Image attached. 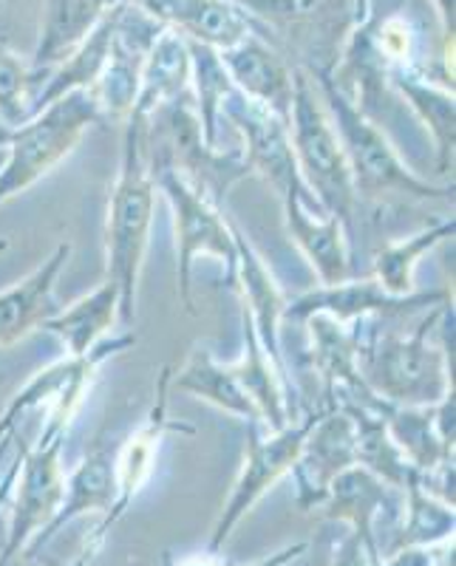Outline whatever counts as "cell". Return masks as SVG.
<instances>
[{"mask_svg":"<svg viewBox=\"0 0 456 566\" xmlns=\"http://www.w3.org/2000/svg\"><path fill=\"white\" fill-rule=\"evenodd\" d=\"M448 315V303L425 312L412 332H360V377L374 397L397 408H428L454 391L445 343L437 340L439 321ZM360 328V323H357Z\"/></svg>","mask_w":456,"mask_h":566,"instance_id":"6da1fadb","label":"cell"},{"mask_svg":"<svg viewBox=\"0 0 456 566\" xmlns=\"http://www.w3.org/2000/svg\"><path fill=\"white\" fill-rule=\"evenodd\" d=\"M156 210V185L142 150V119L128 116L120 154V174L108 199L105 219V281L120 290V323L125 332L136 326V292L142 261L148 252Z\"/></svg>","mask_w":456,"mask_h":566,"instance_id":"7a4b0ae2","label":"cell"},{"mask_svg":"<svg viewBox=\"0 0 456 566\" xmlns=\"http://www.w3.org/2000/svg\"><path fill=\"white\" fill-rule=\"evenodd\" d=\"M312 83L321 91V99L327 105V114L332 119L341 148L346 154L349 170H352V185L357 201L369 205H417V201H448L454 199V181L450 185H434L414 174L397 148L380 130L372 116H366L352 99L334 85L332 74H315Z\"/></svg>","mask_w":456,"mask_h":566,"instance_id":"3957f363","label":"cell"},{"mask_svg":"<svg viewBox=\"0 0 456 566\" xmlns=\"http://www.w3.org/2000/svg\"><path fill=\"white\" fill-rule=\"evenodd\" d=\"M283 57L309 77L332 74L346 43L372 14L369 0H232Z\"/></svg>","mask_w":456,"mask_h":566,"instance_id":"277c9868","label":"cell"},{"mask_svg":"<svg viewBox=\"0 0 456 566\" xmlns=\"http://www.w3.org/2000/svg\"><path fill=\"white\" fill-rule=\"evenodd\" d=\"M142 150L151 174L170 170L216 207L225 205L232 187L250 176L241 150H219V145L205 139L194 94L162 105L142 119Z\"/></svg>","mask_w":456,"mask_h":566,"instance_id":"5b68a950","label":"cell"},{"mask_svg":"<svg viewBox=\"0 0 456 566\" xmlns=\"http://www.w3.org/2000/svg\"><path fill=\"white\" fill-rule=\"evenodd\" d=\"M290 136L303 185L321 201L323 212L341 219V224L346 227V235H352L354 216H357L360 207L352 185V170H349L338 130L327 114V105L318 94V85L303 69H296Z\"/></svg>","mask_w":456,"mask_h":566,"instance_id":"8992f818","label":"cell"},{"mask_svg":"<svg viewBox=\"0 0 456 566\" xmlns=\"http://www.w3.org/2000/svg\"><path fill=\"white\" fill-rule=\"evenodd\" d=\"M103 123L91 91H69L43 111L18 125L7 145V161L0 168V205L27 193L45 174H52L71 150L77 148L91 125Z\"/></svg>","mask_w":456,"mask_h":566,"instance_id":"52a82bcc","label":"cell"},{"mask_svg":"<svg viewBox=\"0 0 456 566\" xmlns=\"http://www.w3.org/2000/svg\"><path fill=\"white\" fill-rule=\"evenodd\" d=\"M136 346L134 332L125 335L105 337L100 346L91 348L83 357H65V360L54 363L45 371H40L32 382H29L18 397L9 402V408L0 417V431L14 437L20 419H27L32 411H43L45 422L40 428L38 439H54L69 437V428L77 417L80 406H83L85 391L94 382V374L100 371L103 363H108L116 354L128 352Z\"/></svg>","mask_w":456,"mask_h":566,"instance_id":"ba28073f","label":"cell"},{"mask_svg":"<svg viewBox=\"0 0 456 566\" xmlns=\"http://www.w3.org/2000/svg\"><path fill=\"white\" fill-rule=\"evenodd\" d=\"M318 413H321V408L309 411L303 419H292L281 431H267L258 419L247 422L245 464H241V473H238L236 484H232L230 499H227L219 522H216V530L210 535V555L221 553V547L227 544L232 530L238 527V522L261 502L263 493L278 479L290 473L298 453H301V444L307 439L309 428L315 424Z\"/></svg>","mask_w":456,"mask_h":566,"instance_id":"9c48e42d","label":"cell"},{"mask_svg":"<svg viewBox=\"0 0 456 566\" xmlns=\"http://www.w3.org/2000/svg\"><path fill=\"white\" fill-rule=\"evenodd\" d=\"M156 193H162L174 212L176 258H179V301L187 315H196L194 303V264L196 258H219L232 272L236 266V239L232 221L221 216V207L213 205L207 196L182 181L170 170H154Z\"/></svg>","mask_w":456,"mask_h":566,"instance_id":"30bf717a","label":"cell"},{"mask_svg":"<svg viewBox=\"0 0 456 566\" xmlns=\"http://www.w3.org/2000/svg\"><path fill=\"white\" fill-rule=\"evenodd\" d=\"M219 119H227L241 134V142H245L241 156H245L250 176H261L281 201L296 196L309 210L323 212L321 201L309 193V187L301 179V170H298L290 123H283L281 116L256 105L245 94H238L236 88L230 91V97L221 105Z\"/></svg>","mask_w":456,"mask_h":566,"instance_id":"8fae6325","label":"cell"},{"mask_svg":"<svg viewBox=\"0 0 456 566\" xmlns=\"http://www.w3.org/2000/svg\"><path fill=\"white\" fill-rule=\"evenodd\" d=\"M170 377H174V366H165L156 377V394L154 406H151L148 417L142 419V424L125 439L120 448H116L114 459V473H116V499L111 504L108 515H103V524L97 527V533L91 535V541H85L83 555L85 558H94L100 547L108 538L111 527H114L125 513H128L131 502L142 493V488L148 484L151 473H154L156 453L162 448V439L167 433H182V437H194L196 428L187 422H176V419L167 417V402H170Z\"/></svg>","mask_w":456,"mask_h":566,"instance_id":"7c38bea8","label":"cell"},{"mask_svg":"<svg viewBox=\"0 0 456 566\" xmlns=\"http://www.w3.org/2000/svg\"><path fill=\"white\" fill-rule=\"evenodd\" d=\"M65 437L34 439L20 448L18 476H14V507L9 524L7 544L0 549V560H9L27 549L34 535L43 533L54 522L65 493L63 470Z\"/></svg>","mask_w":456,"mask_h":566,"instance_id":"4fadbf2b","label":"cell"},{"mask_svg":"<svg viewBox=\"0 0 456 566\" xmlns=\"http://www.w3.org/2000/svg\"><path fill=\"white\" fill-rule=\"evenodd\" d=\"M448 301V290L412 292V295L394 297L372 275L346 277V281L332 283V286H315V290L303 292L301 297L287 303L283 323H303L312 315H327L338 323H346V326L366 321V317L405 321V317L417 315V312H428Z\"/></svg>","mask_w":456,"mask_h":566,"instance_id":"5bb4252c","label":"cell"},{"mask_svg":"<svg viewBox=\"0 0 456 566\" xmlns=\"http://www.w3.org/2000/svg\"><path fill=\"white\" fill-rule=\"evenodd\" d=\"M354 464H357V453H354L352 417L338 408L334 411L321 408L290 470L292 482H296L298 507L303 513L321 507L334 479Z\"/></svg>","mask_w":456,"mask_h":566,"instance_id":"9a60e30c","label":"cell"},{"mask_svg":"<svg viewBox=\"0 0 456 566\" xmlns=\"http://www.w3.org/2000/svg\"><path fill=\"white\" fill-rule=\"evenodd\" d=\"M219 60L238 94H245L256 105L281 116L283 123H290L296 65L283 57V52H278L270 40L252 32L241 43L219 52Z\"/></svg>","mask_w":456,"mask_h":566,"instance_id":"2e32d148","label":"cell"},{"mask_svg":"<svg viewBox=\"0 0 456 566\" xmlns=\"http://www.w3.org/2000/svg\"><path fill=\"white\" fill-rule=\"evenodd\" d=\"M156 23L185 40L225 52L247 34H261L256 20L232 0H136Z\"/></svg>","mask_w":456,"mask_h":566,"instance_id":"e0dca14e","label":"cell"},{"mask_svg":"<svg viewBox=\"0 0 456 566\" xmlns=\"http://www.w3.org/2000/svg\"><path fill=\"white\" fill-rule=\"evenodd\" d=\"M232 239H236V266H232V281H236L238 292H241V303H245V315L250 317L256 337L261 340L263 352L270 354V360L278 368H283L281 357V323L283 310H287V295L278 286L276 275L263 258L258 255L256 247L245 239V232L232 224ZM287 371V368H283Z\"/></svg>","mask_w":456,"mask_h":566,"instance_id":"ac0fdd59","label":"cell"},{"mask_svg":"<svg viewBox=\"0 0 456 566\" xmlns=\"http://www.w3.org/2000/svg\"><path fill=\"white\" fill-rule=\"evenodd\" d=\"M114 459L116 448L105 437H100L94 442L89 453H85L83 462L71 470L65 476V493L63 504H60L54 522L43 530L40 535H34L27 544V549L20 555H27L29 560L38 558L40 547H45L65 524H71L74 518L85 513H103L108 515L111 504L116 499V473H114Z\"/></svg>","mask_w":456,"mask_h":566,"instance_id":"d6986e66","label":"cell"},{"mask_svg":"<svg viewBox=\"0 0 456 566\" xmlns=\"http://www.w3.org/2000/svg\"><path fill=\"white\" fill-rule=\"evenodd\" d=\"M69 258L71 244L63 241L23 281L0 292V348L14 346L32 332L43 328L49 317L58 315L60 303L54 290H58V277L69 264Z\"/></svg>","mask_w":456,"mask_h":566,"instance_id":"ffe728a7","label":"cell"},{"mask_svg":"<svg viewBox=\"0 0 456 566\" xmlns=\"http://www.w3.org/2000/svg\"><path fill=\"white\" fill-rule=\"evenodd\" d=\"M283 227L290 239L307 258V264L318 275L321 286H332L352 277V255H349V235L341 219L327 212L309 210L301 199H283Z\"/></svg>","mask_w":456,"mask_h":566,"instance_id":"44dd1931","label":"cell"},{"mask_svg":"<svg viewBox=\"0 0 456 566\" xmlns=\"http://www.w3.org/2000/svg\"><path fill=\"white\" fill-rule=\"evenodd\" d=\"M454 391L428 408H397L386 402L388 433L419 473L454 459Z\"/></svg>","mask_w":456,"mask_h":566,"instance_id":"7402d4cb","label":"cell"},{"mask_svg":"<svg viewBox=\"0 0 456 566\" xmlns=\"http://www.w3.org/2000/svg\"><path fill=\"white\" fill-rule=\"evenodd\" d=\"M120 3L136 0H45V12L40 20V38L34 45L29 69L45 83V77L69 57L94 29L100 20Z\"/></svg>","mask_w":456,"mask_h":566,"instance_id":"603a6c76","label":"cell"},{"mask_svg":"<svg viewBox=\"0 0 456 566\" xmlns=\"http://www.w3.org/2000/svg\"><path fill=\"white\" fill-rule=\"evenodd\" d=\"M397 493L400 490H394L392 484L369 473L366 468L354 464V468L343 470L341 476L332 482V488H329L327 499L321 502L323 518L349 522L352 524V533L372 553L380 555L377 541H374V522H377L380 513L397 515L403 510V504L397 502Z\"/></svg>","mask_w":456,"mask_h":566,"instance_id":"cb8c5ba5","label":"cell"},{"mask_svg":"<svg viewBox=\"0 0 456 566\" xmlns=\"http://www.w3.org/2000/svg\"><path fill=\"white\" fill-rule=\"evenodd\" d=\"M309 332V357L312 368L323 382V406H329L341 394H369V386L360 377L357 352L360 328L357 323L346 326L327 315H312L303 321Z\"/></svg>","mask_w":456,"mask_h":566,"instance_id":"d4e9b609","label":"cell"},{"mask_svg":"<svg viewBox=\"0 0 456 566\" xmlns=\"http://www.w3.org/2000/svg\"><path fill=\"white\" fill-rule=\"evenodd\" d=\"M388 88L397 91L405 105L414 111L423 128L434 139L437 150V170L450 174L454 170V148H456V103L454 85L439 83V80L425 77L423 71L412 69H388Z\"/></svg>","mask_w":456,"mask_h":566,"instance_id":"484cf974","label":"cell"},{"mask_svg":"<svg viewBox=\"0 0 456 566\" xmlns=\"http://www.w3.org/2000/svg\"><path fill=\"white\" fill-rule=\"evenodd\" d=\"M241 323H245V354H241V360L232 363V371H236L238 382H241L245 394L256 406L263 428L267 431H281L292 422L290 394H287L290 377L270 360V354L263 352L250 317L245 315Z\"/></svg>","mask_w":456,"mask_h":566,"instance_id":"4316f807","label":"cell"},{"mask_svg":"<svg viewBox=\"0 0 456 566\" xmlns=\"http://www.w3.org/2000/svg\"><path fill=\"white\" fill-rule=\"evenodd\" d=\"M190 94V52L182 34L162 29L145 54L131 116L148 119L156 108Z\"/></svg>","mask_w":456,"mask_h":566,"instance_id":"83f0119b","label":"cell"},{"mask_svg":"<svg viewBox=\"0 0 456 566\" xmlns=\"http://www.w3.org/2000/svg\"><path fill=\"white\" fill-rule=\"evenodd\" d=\"M114 323H120V290L111 281H103L97 290L77 297L65 310L60 306L58 315L49 317L43 328L60 337L69 357H83L108 337Z\"/></svg>","mask_w":456,"mask_h":566,"instance_id":"f1b7e54d","label":"cell"},{"mask_svg":"<svg viewBox=\"0 0 456 566\" xmlns=\"http://www.w3.org/2000/svg\"><path fill=\"white\" fill-rule=\"evenodd\" d=\"M170 388L194 394V397L210 402L213 408H219V411L230 413V417L245 419V422L258 419L256 406H252L250 397L241 388V382H238L232 366H221L207 348L196 346L194 352L187 354L185 366L179 371H174V377H170Z\"/></svg>","mask_w":456,"mask_h":566,"instance_id":"f546056e","label":"cell"},{"mask_svg":"<svg viewBox=\"0 0 456 566\" xmlns=\"http://www.w3.org/2000/svg\"><path fill=\"white\" fill-rule=\"evenodd\" d=\"M456 232L454 219H434L414 235H405L403 241L383 247L372 261V277L394 297L412 295L414 290V270L437 244L450 239Z\"/></svg>","mask_w":456,"mask_h":566,"instance_id":"4dcf8cb0","label":"cell"},{"mask_svg":"<svg viewBox=\"0 0 456 566\" xmlns=\"http://www.w3.org/2000/svg\"><path fill=\"white\" fill-rule=\"evenodd\" d=\"M403 527L394 535L392 553L408 547L434 549L439 544H448L454 538V507L419 488V482H412L403 490Z\"/></svg>","mask_w":456,"mask_h":566,"instance_id":"1f68e13d","label":"cell"},{"mask_svg":"<svg viewBox=\"0 0 456 566\" xmlns=\"http://www.w3.org/2000/svg\"><path fill=\"white\" fill-rule=\"evenodd\" d=\"M187 52H190V94H194L201 134L210 145H219L221 105H225V99L230 97V91L236 85H232L230 74L221 65L216 49L187 40Z\"/></svg>","mask_w":456,"mask_h":566,"instance_id":"d6a6232c","label":"cell"},{"mask_svg":"<svg viewBox=\"0 0 456 566\" xmlns=\"http://www.w3.org/2000/svg\"><path fill=\"white\" fill-rule=\"evenodd\" d=\"M40 85L43 80L27 63H20L7 43H0V123L9 128L29 123Z\"/></svg>","mask_w":456,"mask_h":566,"instance_id":"836d02e7","label":"cell"},{"mask_svg":"<svg viewBox=\"0 0 456 566\" xmlns=\"http://www.w3.org/2000/svg\"><path fill=\"white\" fill-rule=\"evenodd\" d=\"M377 564H380V555L372 553V549H369L354 533H349L346 538L338 544L332 558V566H377Z\"/></svg>","mask_w":456,"mask_h":566,"instance_id":"e575fe53","label":"cell"},{"mask_svg":"<svg viewBox=\"0 0 456 566\" xmlns=\"http://www.w3.org/2000/svg\"><path fill=\"white\" fill-rule=\"evenodd\" d=\"M377 566H434V553L419 547L397 549V553H388L386 558H380Z\"/></svg>","mask_w":456,"mask_h":566,"instance_id":"d590c367","label":"cell"},{"mask_svg":"<svg viewBox=\"0 0 456 566\" xmlns=\"http://www.w3.org/2000/svg\"><path fill=\"white\" fill-rule=\"evenodd\" d=\"M439 18V34H443V57L448 60L454 49V0H434Z\"/></svg>","mask_w":456,"mask_h":566,"instance_id":"8d00e7d4","label":"cell"},{"mask_svg":"<svg viewBox=\"0 0 456 566\" xmlns=\"http://www.w3.org/2000/svg\"><path fill=\"white\" fill-rule=\"evenodd\" d=\"M307 547H309L307 541H298V544H292V547H283L281 553L270 555V558L256 560V564H250V566H287V564H290V560H296L298 555L307 553Z\"/></svg>","mask_w":456,"mask_h":566,"instance_id":"74e56055","label":"cell"},{"mask_svg":"<svg viewBox=\"0 0 456 566\" xmlns=\"http://www.w3.org/2000/svg\"><path fill=\"white\" fill-rule=\"evenodd\" d=\"M176 566H221L219 560H216V555H201V558H187V560H179Z\"/></svg>","mask_w":456,"mask_h":566,"instance_id":"f35d334b","label":"cell"},{"mask_svg":"<svg viewBox=\"0 0 456 566\" xmlns=\"http://www.w3.org/2000/svg\"><path fill=\"white\" fill-rule=\"evenodd\" d=\"M12 130L14 128H9V125L0 123V150H3L9 145V139H12Z\"/></svg>","mask_w":456,"mask_h":566,"instance_id":"ab89813d","label":"cell"},{"mask_svg":"<svg viewBox=\"0 0 456 566\" xmlns=\"http://www.w3.org/2000/svg\"><path fill=\"white\" fill-rule=\"evenodd\" d=\"M9 442H12V437H9V433L0 431V457H3V448H7Z\"/></svg>","mask_w":456,"mask_h":566,"instance_id":"60d3db41","label":"cell"},{"mask_svg":"<svg viewBox=\"0 0 456 566\" xmlns=\"http://www.w3.org/2000/svg\"><path fill=\"white\" fill-rule=\"evenodd\" d=\"M3 161H7V148L0 150V168H3Z\"/></svg>","mask_w":456,"mask_h":566,"instance_id":"b9f144b4","label":"cell"}]
</instances>
